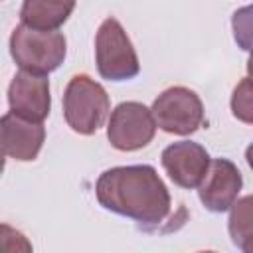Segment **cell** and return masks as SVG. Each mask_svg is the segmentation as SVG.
<instances>
[{
	"label": "cell",
	"instance_id": "cell-4",
	"mask_svg": "<svg viewBox=\"0 0 253 253\" xmlns=\"http://www.w3.org/2000/svg\"><path fill=\"white\" fill-rule=\"evenodd\" d=\"M95 59L99 75L107 81H126L138 75L136 51L117 18H107L95 38Z\"/></svg>",
	"mask_w": 253,
	"mask_h": 253
},
{
	"label": "cell",
	"instance_id": "cell-7",
	"mask_svg": "<svg viewBox=\"0 0 253 253\" xmlns=\"http://www.w3.org/2000/svg\"><path fill=\"white\" fill-rule=\"evenodd\" d=\"M162 168L170 176V180L186 190H194L202 184L208 168H210V154L208 150L190 140H180L168 144L162 150Z\"/></svg>",
	"mask_w": 253,
	"mask_h": 253
},
{
	"label": "cell",
	"instance_id": "cell-13",
	"mask_svg": "<svg viewBox=\"0 0 253 253\" xmlns=\"http://www.w3.org/2000/svg\"><path fill=\"white\" fill-rule=\"evenodd\" d=\"M229 105L237 121L245 125H253V79L251 77H245L237 83Z\"/></svg>",
	"mask_w": 253,
	"mask_h": 253
},
{
	"label": "cell",
	"instance_id": "cell-15",
	"mask_svg": "<svg viewBox=\"0 0 253 253\" xmlns=\"http://www.w3.org/2000/svg\"><path fill=\"white\" fill-rule=\"evenodd\" d=\"M245 160H247V164H249V168L253 170V142L245 148Z\"/></svg>",
	"mask_w": 253,
	"mask_h": 253
},
{
	"label": "cell",
	"instance_id": "cell-12",
	"mask_svg": "<svg viewBox=\"0 0 253 253\" xmlns=\"http://www.w3.org/2000/svg\"><path fill=\"white\" fill-rule=\"evenodd\" d=\"M227 229L233 245L243 253H253V194L233 202Z\"/></svg>",
	"mask_w": 253,
	"mask_h": 253
},
{
	"label": "cell",
	"instance_id": "cell-2",
	"mask_svg": "<svg viewBox=\"0 0 253 253\" xmlns=\"http://www.w3.org/2000/svg\"><path fill=\"white\" fill-rule=\"evenodd\" d=\"M67 43L61 32L36 30L26 24L16 26L10 36V53L20 69L47 75L55 71L65 59Z\"/></svg>",
	"mask_w": 253,
	"mask_h": 253
},
{
	"label": "cell",
	"instance_id": "cell-11",
	"mask_svg": "<svg viewBox=\"0 0 253 253\" xmlns=\"http://www.w3.org/2000/svg\"><path fill=\"white\" fill-rule=\"evenodd\" d=\"M75 0H24L20 8L22 24L36 30H57L73 12Z\"/></svg>",
	"mask_w": 253,
	"mask_h": 253
},
{
	"label": "cell",
	"instance_id": "cell-10",
	"mask_svg": "<svg viewBox=\"0 0 253 253\" xmlns=\"http://www.w3.org/2000/svg\"><path fill=\"white\" fill-rule=\"evenodd\" d=\"M0 140L4 156L20 162H30L38 158L42 150L45 128L42 123L22 119L10 111L0 119Z\"/></svg>",
	"mask_w": 253,
	"mask_h": 253
},
{
	"label": "cell",
	"instance_id": "cell-14",
	"mask_svg": "<svg viewBox=\"0 0 253 253\" xmlns=\"http://www.w3.org/2000/svg\"><path fill=\"white\" fill-rule=\"evenodd\" d=\"M231 28H233V40L237 47H241L243 51H249L253 47V4L233 12Z\"/></svg>",
	"mask_w": 253,
	"mask_h": 253
},
{
	"label": "cell",
	"instance_id": "cell-9",
	"mask_svg": "<svg viewBox=\"0 0 253 253\" xmlns=\"http://www.w3.org/2000/svg\"><path fill=\"white\" fill-rule=\"evenodd\" d=\"M241 186L243 178L237 166L227 158H215L210 162V168L198 186V196L206 210L221 213L231 210Z\"/></svg>",
	"mask_w": 253,
	"mask_h": 253
},
{
	"label": "cell",
	"instance_id": "cell-8",
	"mask_svg": "<svg viewBox=\"0 0 253 253\" xmlns=\"http://www.w3.org/2000/svg\"><path fill=\"white\" fill-rule=\"evenodd\" d=\"M8 103L14 115L34 123H42L51 109L47 77L24 69L18 71L8 87Z\"/></svg>",
	"mask_w": 253,
	"mask_h": 253
},
{
	"label": "cell",
	"instance_id": "cell-6",
	"mask_svg": "<svg viewBox=\"0 0 253 253\" xmlns=\"http://www.w3.org/2000/svg\"><path fill=\"white\" fill-rule=\"evenodd\" d=\"M156 126L158 125L152 115V109L136 101H125L117 105L111 113L107 138L117 150L132 152L152 142Z\"/></svg>",
	"mask_w": 253,
	"mask_h": 253
},
{
	"label": "cell",
	"instance_id": "cell-16",
	"mask_svg": "<svg viewBox=\"0 0 253 253\" xmlns=\"http://www.w3.org/2000/svg\"><path fill=\"white\" fill-rule=\"evenodd\" d=\"M247 75L253 79V47L249 49V59H247Z\"/></svg>",
	"mask_w": 253,
	"mask_h": 253
},
{
	"label": "cell",
	"instance_id": "cell-5",
	"mask_svg": "<svg viewBox=\"0 0 253 253\" xmlns=\"http://www.w3.org/2000/svg\"><path fill=\"white\" fill-rule=\"evenodd\" d=\"M152 115L158 128L170 134H192L204 123L202 99L188 87L176 85L162 91L152 103Z\"/></svg>",
	"mask_w": 253,
	"mask_h": 253
},
{
	"label": "cell",
	"instance_id": "cell-3",
	"mask_svg": "<svg viewBox=\"0 0 253 253\" xmlns=\"http://www.w3.org/2000/svg\"><path fill=\"white\" fill-rule=\"evenodd\" d=\"M111 111V101L101 83L85 73L73 75L63 93V117L79 134L97 132Z\"/></svg>",
	"mask_w": 253,
	"mask_h": 253
},
{
	"label": "cell",
	"instance_id": "cell-1",
	"mask_svg": "<svg viewBox=\"0 0 253 253\" xmlns=\"http://www.w3.org/2000/svg\"><path fill=\"white\" fill-rule=\"evenodd\" d=\"M95 194L105 210L130 217L148 231L156 229L172 208L166 184L148 164L105 170L95 184Z\"/></svg>",
	"mask_w": 253,
	"mask_h": 253
}]
</instances>
